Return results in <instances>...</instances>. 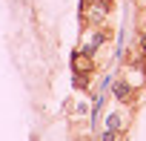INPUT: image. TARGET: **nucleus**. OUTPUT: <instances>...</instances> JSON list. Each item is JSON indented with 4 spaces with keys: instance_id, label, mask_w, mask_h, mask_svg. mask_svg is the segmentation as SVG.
<instances>
[{
    "instance_id": "0eeeda50",
    "label": "nucleus",
    "mask_w": 146,
    "mask_h": 141,
    "mask_svg": "<svg viewBox=\"0 0 146 141\" xmlns=\"http://www.w3.org/2000/svg\"><path fill=\"white\" fill-rule=\"evenodd\" d=\"M140 49H143V52H146V32H143V35H140Z\"/></svg>"
},
{
    "instance_id": "f03ea898",
    "label": "nucleus",
    "mask_w": 146,
    "mask_h": 141,
    "mask_svg": "<svg viewBox=\"0 0 146 141\" xmlns=\"http://www.w3.org/2000/svg\"><path fill=\"white\" fill-rule=\"evenodd\" d=\"M72 66H75V75H92V69H95V63H92V58L89 55H83V52H75V58H72Z\"/></svg>"
},
{
    "instance_id": "20e7f679",
    "label": "nucleus",
    "mask_w": 146,
    "mask_h": 141,
    "mask_svg": "<svg viewBox=\"0 0 146 141\" xmlns=\"http://www.w3.org/2000/svg\"><path fill=\"white\" fill-rule=\"evenodd\" d=\"M132 92H135V89H132L126 81H117V84H115V98H117V101H126Z\"/></svg>"
},
{
    "instance_id": "f257e3e1",
    "label": "nucleus",
    "mask_w": 146,
    "mask_h": 141,
    "mask_svg": "<svg viewBox=\"0 0 146 141\" xmlns=\"http://www.w3.org/2000/svg\"><path fill=\"white\" fill-rule=\"evenodd\" d=\"M132 89H143L146 84V60H135L132 66H126V78H123Z\"/></svg>"
},
{
    "instance_id": "7ed1b4c3",
    "label": "nucleus",
    "mask_w": 146,
    "mask_h": 141,
    "mask_svg": "<svg viewBox=\"0 0 146 141\" xmlns=\"http://www.w3.org/2000/svg\"><path fill=\"white\" fill-rule=\"evenodd\" d=\"M106 127H109V130H115V132H120V130L126 127V118H123L120 112H109V118H106Z\"/></svg>"
},
{
    "instance_id": "39448f33",
    "label": "nucleus",
    "mask_w": 146,
    "mask_h": 141,
    "mask_svg": "<svg viewBox=\"0 0 146 141\" xmlns=\"http://www.w3.org/2000/svg\"><path fill=\"white\" fill-rule=\"evenodd\" d=\"M83 115H89V104L86 101H78L75 104V118H83Z\"/></svg>"
},
{
    "instance_id": "423d86ee",
    "label": "nucleus",
    "mask_w": 146,
    "mask_h": 141,
    "mask_svg": "<svg viewBox=\"0 0 146 141\" xmlns=\"http://www.w3.org/2000/svg\"><path fill=\"white\" fill-rule=\"evenodd\" d=\"M117 135H120V132H115V130H109V127H106V130H103V135H100V141H117Z\"/></svg>"
},
{
    "instance_id": "6e6552de",
    "label": "nucleus",
    "mask_w": 146,
    "mask_h": 141,
    "mask_svg": "<svg viewBox=\"0 0 146 141\" xmlns=\"http://www.w3.org/2000/svg\"><path fill=\"white\" fill-rule=\"evenodd\" d=\"M75 141H86V138H75Z\"/></svg>"
}]
</instances>
